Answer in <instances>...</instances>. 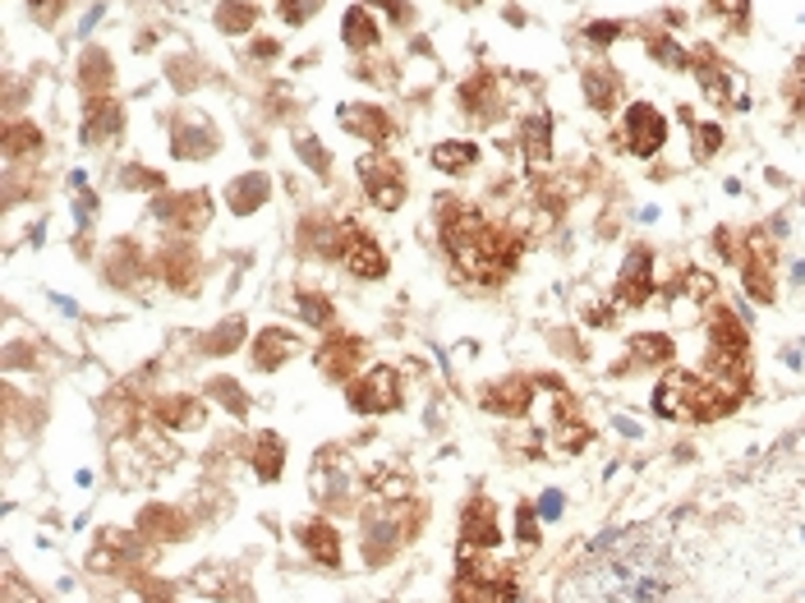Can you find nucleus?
<instances>
[{
	"label": "nucleus",
	"instance_id": "obj_44",
	"mask_svg": "<svg viewBox=\"0 0 805 603\" xmlns=\"http://www.w3.org/2000/svg\"><path fill=\"white\" fill-rule=\"evenodd\" d=\"M323 10V0H282V19L291 23V28H299V23H308Z\"/></svg>",
	"mask_w": 805,
	"mask_h": 603
},
{
	"label": "nucleus",
	"instance_id": "obj_39",
	"mask_svg": "<svg viewBox=\"0 0 805 603\" xmlns=\"http://www.w3.org/2000/svg\"><path fill=\"white\" fill-rule=\"evenodd\" d=\"M783 93H787L792 115L805 120V51L796 55V65H792V74H787V83H783Z\"/></svg>",
	"mask_w": 805,
	"mask_h": 603
},
{
	"label": "nucleus",
	"instance_id": "obj_3",
	"mask_svg": "<svg viewBox=\"0 0 805 603\" xmlns=\"http://www.w3.org/2000/svg\"><path fill=\"white\" fill-rule=\"evenodd\" d=\"M332 258H340V267H346L350 277H359V282H383L387 277V254L378 249V239L364 235L355 222H336Z\"/></svg>",
	"mask_w": 805,
	"mask_h": 603
},
{
	"label": "nucleus",
	"instance_id": "obj_10",
	"mask_svg": "<svg viewBox=\"0 0 805 603\" xmlns=\"http://www.w3.org/2000/svg\"><path fill=\"white\" fill-rule=\"evenodd\" d=\"M649 295H654V254H649L644 245L631 249V258L622 263V273H617V305L622 309H640L649 305Z\"/></svg>",
	"mask_w": 805,
	"mask_h": 603
},
{
	"label": "nucleus",
	"instance_id": "obj_50",
	"mask_svg": "<svg viewBox=\"0 0 805 603\" xmlns=\"http://www.w3.org/2000/svg\"><path fill=\"white\" fill-rule=\"evenodd\" d=\"M276 51H282V47H276V42H254V55H258V60H272Z\"/></svg>",
	"mask_w": 805,
	"mask_h": 603
},
{
	"label": "nucleus",
	"instance_id": "obj_9",
	"mask_svg": "<svg viewBox=\"0 0 805 603\" xmlns=\"http://www.w3.org/2000/svg\"><path fill=\"white\" fill-rule=\"evenodd\" d=\"M622 134H626V147H631L635 157H654L659 147L668 143V120L654 106H649V102H635L622 115Z\"/></svg>",
	"mask_w": 805,
	"mask_h": 603
},
{
	"label": "nucleus",
	"instance_id": "obj_19",
	"mask_svg": "<svg viewBox=\"0 0 805 603\" xmlns=\"http://www.w3.org/2000/svg\"><path fill=\"white\" fill-rule=\"evenodd\" d=\"M340 125H346L355 139H364L368 147H387V139L396 130L383 106H340Z\"/></svg>",
	"mask_w": 805,
	"mask_h": 603
},
{
	"label": "nucleus",
	"instance_id": "obj_32",
	"mask_svg": "<svg viewBox=\"0 0 805 603\" xmlns=\"http://www.w3.org/2000/svg\"><path fill=\"white\" fill-rule=\"evenodd\" d=\"M475 162H479V147L470 139H451V143L432 147V166H438L442 175H466Z\"/></svg>",
	"mask_w": 805,
	"mask_h": 603
},
{
	"label": "nucleus",
	"instance_id": "obj_23",
	"mask_svg": "<svg viewBox=\"0 0 805 603\" xmlns=\"http://www.w3.org/2000/svg\"><path fill=\"white\" fill-rule=\"evenodd\" d=\"M460 106H466L470 120H492L502 111V93H498V79H492L488 70H479L466 88H460Z\"/></svg>",
	"mask_w": 805,
	"mask_h": 603
},
{
	"label": "nucleus",
	"instance_id": "obj_51",
	"mask_svg": "<svg viewBox=\"0 0 805 603\" xmlns=\"http://www.w3.org/2000/svg\"><path fill=\"white\" fill-rule=\"evenodd\" d=\"M456 6H460V10H470V6H479V0H456Z\"/></svg>",
	"mask_w": 805,
	"mask_h": 603
},
{
	"label": "nucleus",
	"instance_id": "obj_43",
	"mask_svg": "<svg viewBox=\"0 0 805 603\" xmlns=\"http://www.w3.org/2000/svg\"><path fill=\"white\" fill-rule=\"evenodd\" d=\"M516 534H520V544H524V549H534V544H539V517H534V507H530V502H520V507H516Z\"/></svg>",
	"mask_w": 805,
	"mask_h": 603
},
{
	"label": "nucleus",
	"instance_id": "obj_1",
	"mask_svg": "<svg viewBox=\"0 0 805 603\" xmlns=\"http://www.w3.org/2000/svg\"><path fill=\"white\" fill-rule=\"evenodd\" d=\"M438 222H442V245H447V254L456 258L460 273H470V277L483 282V286H502V282L516 273L520 249H524L520 235H511V231L498 226V222H488L479 207L447 198L442 213H438Z\"/></svg>",
	"mask_w": 805,
	"mask_h": 603
},
{
	"label": "nucleus",
	"instance_id": "obj_29",
	"mask_svg": "<svg viewBox=\"0 0 805 603\" xmlns=\"http://www.w3.org/2000/svg\"><path fill=\"white\" fill-rule=\"evenodd\" d=\"M340 38H346L350 51H374V47H378V19H374V6H350L346 19H340Z\"/></svg>",
	"mask_w": 805,
	"mask_h": 603
},
{
	"label": "nucleus",
	"instance_id": "obj_42",
	"mask_svg": "<svg viewBox=\"0 0 805 603\" xmlns=\"http://www.w3.org/2000/svg\"><path fill=\"white\" fill-rule=\"evenodd\" d=\"M295 153H299V162H308V166H314V175H323V180H327V171H332V157L323 153V143H318V139H308V134H304Z\"/></svg>",
	"mask_w": 805,
	"mask_h": 603
},
{
	"label": "nucleus",
	"instance_id": "obj_4",
	"mask_svg": "<svg viewBox=\"0 0 805 603\" xmlns=\"http://www.w3.org/2000/svg\"><path fill=\"white\" fill-rule=\"evenodd\" d=\"M346 401H350L355 415H391V410H400V374L391 365L359 369L346 382Z\"/></svg>",
	"mask_w": 805,
	"mask_h": 603
},
{
	"label": "nucleus",
	"instance_id": "obj_25",
	"mask_svg": "<svg viewBox=\"0 0 805 603\" xmlns=\"http://www.w3.org/2000/svg\"><path fill=\"white\" fill-rule=\"evenodd\" d=\"M249 461H254V474L263 479V484H276V479H282V466H286V442L272 429L254 433L249 438Z\"/></svg>",
	"mask_w": 805,
	"mask_h": 603
},
{
	"label": "nucleus",
	"instance_id": "obj_47",
	"mask_svg": "<svg viewBox=\"0 0 805 603\" xmlns=\"http://www.w3.org/2000/svg\"><path fill=\"white\" fill-rule=\"evenodd\" d=\"M622 33H626V23H612V19H608V23H590V28H584V42L608 47V42L622 38Z\"/></svg>",
	"mask_w": 805,
	"mask_h": 603
},
{
	"label": "nucleus",
	"instance_id": "obj_5",
	"mask_svg": "<svg viewBox=\"0 0 805 603\" xmlns=\"http://www.w3.org/2000/svg\"><path fill=\"white\" fill-rule=\"evenodd\" d=\"M359 180H364V194L374 207H383V213H396L400 203H406L410 185H406V166H400L396 157H387L383 147H374L368 157H359Z\"/></svg>",
	"mask_w": 805,
	"mask_h": 603
},
{
	"label": "nucleus",
	"instance_id": "obj_28",
	"mask_svg": "<svg viewBox=\"0 0 805 603\" xmlns=\"http://www.w3.org/2000/svg\"><path fill=\"white\" fill-rule=\"evenodd\" d=\"M668 365H672V341L663 331H635L631 337V369H668Z\"/></svg>",
	"mask_w": 805,
	"mask_h": 603
},
{
	"label": "nucleus",
	"instance_id": "obj_26",
	"mask_svg": "<svg viewBox=\"0 0 805 603\" xmlns=\"http://www.w3.org/2000/svg\"><path fill=\"white\" fill-rule=\"evenodd\" d=\"M111 83H115L111 55H106L102 47H88V51L79 55V88H83V98H102V93H111Z\"/></svg>",
	"mask_w": 805,
	"mask_h": 603
},
{
	"label": "nucleus",
	"instance_id": "obj_16",
	"mask_svg": "<svg viewBox=\"0 0 805 603\" xmlns=\"http://www.w3.org/2000/svg\"><path fill=\"white\" fill-rule=\"evenodd\" d=\"M147 410L171 433H194V429H203V419H207V406L198 397H157Z\"/></svg>",
	"mask_w": 805,
	"mask_h": 603
},
{
	"label": "nucleus",
	"instance_id": "obj_24",
	"mask_svg": "<svg viewBox=\"0 0 805 603\" xmlns=\"http://www.w3.org/2000/svg\"><path fill=\"white\" fill-rule=\"evenodd\" d=\"M139 534L152 539V544H175V539L190 534V521H184V511H175V507H147L139 517Z\"/></svg>",
	"mask_w": 805,
	"mask_h": 603
},
{
	"label": "nucleus",
	"instance_id": "obj_8",
	"mask_svg": "<svg viewBox=\"0 0 805 603\" xmlns=\"http://www.w3.org/2000/svg\"><path fill=\"white\" fill-rule=\"evenodd\" d=\"M318 369L327 382H350L364 369V337H355V331H327V341L318 350Z\"/></svg>",
	"mask_w": 805,
	"mask_h": 603
},
{
	"label": "nucleus",
	"instance_id": "obj_49",
	"mask_svg": "<svg viewBox=\"0 0 805 603\" xmlns=\"http://www.w3.org/2000/svg\"><path fill=\"white\" fill-rule=\"evenodd\" d=\"M539 511H543V521H557V511H562V493H548L539 502Z\"/></svg>",
	"mask_w": 805,
	"mask_h": 603
},
{
	"label": "nucleus",
	"instance_id": "obj_12",
	"mask_svg": "<svg viewBox=\"0 0 805 603\" xmlns=\"http://www.w3.org/2000/svg\"><path fill=\"white\" fill-rule=\"evenodd\" d=\"M502 544V525H498V507L488 498H470L460 511V549H498Z\"/></svg>",
	"mask_w": 805,
	"mask_h": 603
},
{
	"label": "nucleus",
	"instance_id": "obj_21",
	"mask_svg": "<svg viewBox=\"0 0 805 603\" xmlns=\"http://www.w3.org/2000/svg\"><path fill=\"white\" fill-rule=\"evenodd\" d=\"M120 125H125V115H120V102L111 93L88 98V106H83V143H106V139L120 134Z\"/></svg>",
	"mask_w": 805,
	"mask_h": 603
},
{
	"label": "nucleus",
	"instance_id": "obj_38",
	"mask_svg": "<svg viewBox=\"0 0 805 603\" xmlns=\"http://www.w3.org/2000/svg\"><path fill=\"white\" fill-rule=\"evenodd\" d=\"M295 305H299V314H304V323H314V327H332V318H336V309H332V299L327 295H318V290H299L295 295Z\"/></svg>",
	"mask_w": 805,
	"mask_h": 603
},
{
	"label": "nucleus",
	"instance_id": "obj_46",
	"mask_svg": "<svg viewBox=\"0 0 805 603\" xmlns=\"http://www.w3.org/2000/svg\"><path fill=\"white\" fill-rule=\"evenodd\" d=\"M727 23H736V28H746V19H751V0H709Z\"/></svg>",
	"mask_w": 805,
	"mask_h": 603
},
{
	"label": "nucleus",
	"instance_id": "obj_45",
	"mask_svg": "<svg viewBox=\"0 0 805 603\" xmlns=\"http://www.w3.org/2000/svg\"><path fill=\"white\" fill-rule=\"evenodd\" d=\"M28 14H33L42 28H55V19L65 14V0H28Z\"/></svg>",
	"mask_w": 805,
	"mask_h": 603
},
{
	"label": "nucleus",
	"instance_id": "obj_17",
	"mask_svg": "<svg viewBox=\"0 0 805 603\" xmlns=\"http://www.w3.org/2000/svg\"><path fill=\"white\" fill-rule=\"evenodd\" d=\"M249 355H254L258 374H276L291 355H299V337H295V331H286V327H263V331H254V350Z\"/></svg>",
	"mask_w": 805,
	"mask_h": 603
},
{
	"label": "nucleus",
	"instance_id": "obj_34",
	"mask_svg": "<svg viewBox=\"0 0 805 603\" xmlns=\"http://www.w3.org/2000/svg\"><path fill=\"white\" fill-rule=\"evenodd\" d=\"M240 346H244V318H226V323L207 327L203 337H198V350L203 355H231Z\"/></svg>",
	"mask_w": 805,
	"mask_h": 603
},
{
	"label": "nucleus",
	"instance_id": "obj_6",
	"mask_svg": "<svg viewBox=\"0 0 805 603\" xmlns=\"http://www.w3.org/2000/svg\"><path fill=\"white\" fill-rule=\"evenodd\" d=\"M741 286H746L751 299H760V305H773V290H778V282H773V267H778V249H773V239L764 231H751L746 235V254H741Z\"/></svg>",
	"mask_w": 805,
	"mask_h": 603
},
{
	"label": "nucleus",
	"instance_id": "obj_35",
	"mask_svg": "<svg viewBox=\"0 0 805 603\" xmlns=\"http://www.w3.org/2000/svg\"><path fill=\"white\" fill-rule=\"evenodd\" d=\"M38 147H42V130L33 125V120H6V157L10 162L38 153Z\"/></svg>",
	"mask_w": 805,
	"mask_h": 603
},
{
	"label": "nucleus",
	"instance_id": "obj_30",
	"mask_svg": "<svg viewBox=\"0 0 805 603\" xmlns=\"http://www.w3.org/2000/svg\"><path fill=\"white\" fill-rule=\"evenodd\" d=\"M299 544L314 553L318 562H327V566H340V534L327 525V517H318V521H304L299 525Z\"/></svg>",
	"mask_w": 805,
	"mask_h": 603
},
{
	"label": "nucleus",
	"instance_id": "obj_11",
	"mask_svg": "<svg viewBox=\"0 0 805 603\" xmlns=\"http://www.w3.org/2000/svg\"><path fill=\"white\" fill-rule=\"evenodd\" d=\"M691 70H695V79H700V88H704L709 102H719V106H732V102L746 106V98H741L736 88H732V74H736V70L723 65L714 47H700V51L691 55Z\"/></svg>",
	"mask_w": 805,
	"mask_h": 603
},
{
	"label": "nucleus",
	"instance_id": "obj_13",
	"mask_svg": "<svg viewBox=\"0 0 805 603\" xmlns=\"http://www.w3.org/2000/svg\"><path fill=\"white\" fill-rule=\"evenodd\" d=\"M216 143H222V139H216L212 120H203V115H194V111H184L175 125H171V153L184 157V162H203V157H212Z\"/></svg>",
	"mask_w": 805,
	"mask_h": 603
},
{
	"label": "nucleus",
	"instance_id": "obj_20",
	"mask_svg": "<svg viewBox=\"0 0 805 603\" xmlns=\"http://www.w3.org/2000/svg\"><path fill=\"white\" fill-rule=\"evenodd\" d=\"M580 88H584V102H590L599 115H612L617 102H622V74L612 65H584Z\"/></svg>",
	"mask_w": 805,
	"mask_h": 603
},
{
	"label": "nucleus",
	"instance_id": "obj_48",
	"mask_svg": "<svg viewBox=\"0 0 805 603\" xmlns=\"http://www.w3.org/2000/svg\"><path fill=\"white\" fill-rule=\"evenodd\" d=\"M368 6H378V10H387L396 23H415V10H410V0H368Z\"/></svg>",
	"mask_w": 805,
	"mask_h": 603
},
{
	"label": "nucleus",
	"instance_id": "obj_2",
	"mask_svg": "<svg viewBox=\"0 0 805 603\" xmlns=\"http://www.w3.org/2000/svg\"><path fill=\"white\" fill-rule=\"evenodd\" d=\"M456 599H475V603H507L520 599L516 571L502 562H488L483 549H460V571H456Z\"/></svg>",
	"mask_w": 805,
	"mask_h": 603
},
{
	"label": "nucleus",
	"instance_id": "obj_14",
	"mask_svg": "<svg viewBox=\"0 0 805 603\" xmlns=\"http://www.w3.org/2000/svg\"><path fill=\"white\" fill-rule=\"evenodd\" d=\"M157 267H162V282L171 290H180V295H194L198 290L203 263H198V254H194L190 239H171V245L162 249V258H157Z\"/></svg>",
	"mask_w": 805,
	"mask_h": 603
},
{
	"label": "nucleus",
	"instance_id": "obj_18",
	"mask_svg": "<svg viewBox=\"0 0 805 603\" xmlns=\"http://www.w3.org/2000/svg\"><path fill=\"white\" fill-rule=\"evenodd\" d=\"M147 544L152 539H130V534H120V530H106L102 539H98V558H92V566H106V571H125V566H134V562H147Z\"/></svg>",
	"mask_w": 805,
	"mask_h": 603
},
{
	"label": "nucleus",
	"instance_id": "obj_27",
	"mask_svg": "<svg viewBox=\"0 0 805 603\" xmlns=\"http://www.w3.org/2000/svg\"><path fill=\"white\" fill-rule=\"evenodd\" d=\"M520 147H524V162H530V171H543L548 157H552V120L548 115H524Z\"/></svg>",
	"mask_w": 805,
	"mask_h": 603
},
{
	"label": "nucleus",
	"instance_id": "obj_36",
	"mask_svg": "<svg viewBox=\"0 0 805 603\" xmlns=\"http://www.w3.org/2000/svg\"><path fill=\"white\" fill-rule=\"evenodd\" d=\"M686 120H691V153H695V162H714L719 147H723V125H709V120H700V125H695V115H686Z\"/></svg>",
	"mask_w": 805,
	"mask_h": 603
},
{
	"label": "nucleus",
	"instance_id": "obj_41",
	"mask_svg": "<svg viewBox=\"0 0 805 603\" xmlns=\"http://www.w3.org/2000/svg\"><path fill=\"white\" fill-rule=\"evenodd\" d=\"M120 185L125 190H147V194H162V171H152V166H125L120 171Z\"/></svg>",
	"mask_w": 805,
	"mask_h": 603
},
{
	"label": "nucleus",
	"instance_id": "obj_15",
	"mask_svg": "<svg viewBox=\"0 0 805 603\" xmlns=\"http://www.w3.org/2000/svg\"><path fill=\"white\" fill-rule=\"evenodd\" d=\"M479 401H483V410H492V415H524L534 406V378H498V382H488L483 391H479Z\"/></svg>",
	"mask_w": 805,
	"mask_h": 603
},
{
	"label": "nucleus",
	"instance_id": "obj_7",
	"mask_svg": "<svg viewBox=\"0 0 805 603\" xmlns=\"http://www.w3.org/2000/svg\"><path fill=\"white\" fill-rule=\"evenodd\" d=\"M152 217L166 222V226H175L180 235H198L212 222V198H207V190L157 194V203H152Z\"/></svg>",
	"mask_w": 805,
	"mask_h": 603
},
{
	"label": "nucleus",
	"instance_id": "obj_22",
	"mask_svg": "<svg viewBox=\"0 0 805 603\" xmlns=\"http://www.w3.org/2000/svg\"><path fill=\"white\" fill-rule=\"evenodd\" d=\"M267 194H272V180L267 175H258V171L235 175L231 185H226V207H231L235 217H249V213H258V207L267 203Z\"/></svg>",
	"mask_w": 805,
	"mask_h": 603
},
{
	"label": "nucleus",
	"instance_id": "obj_33",
	"mask_svg": "<svg viewBox=\"0 0 805 603\" xmlns=\"http://www.w3.org/2000/svg\"><path fill=\"white\" fill-rule=\"evenodd\" d=\"M254 23H258V6H254V0H216V28H222L226 38L249 33Z\"/></svg>",
	"mask_w": 805,
	"mask_h": 603
},
{
	"label": "nucleus",
	"instance_id": "obj_31",
	"mask_svg": "<svg viewBox=\"0 0 805 603\" xmlns=\"http://www.w3.org/2000/svg\"><path fill=\"white\" fill-rule=\"evenodd\" d=\"M134 273H143V254L134 239H115L106 249V282L111 286H134Z\"/></svg>",
	"mask_w": 805,
	"mask_h": 603
},
{
	"label": "nucleus",
	"instance_id": "obj_37",
	"mask_svg": "<svg viewBox=\"0 0 805 603\" xmlns=\"http://www.w3.org/2000/svg\"><path fill=\"white\" fill-rule=\"evenodd\" d=\"M207 397H212L216 406H226L231 415H244V410H249V397H244V387H240L235 378H226V374H216V378L207 382Z\"/></svg>",
	"mask_w": 805,
	"mask_h": 603
},
{
	"label": "nucleus",
	"instance_id": "obj_40",
	"mask_svg": "<svg viewBox=\"0 0 805 603\" xmlns=\"http://www.w3.org/2000/svg\"><path fill=\"white\" fill-rule=\"evenodd\" d=\"M649 51H654L668 70H691V51H681L668 33H654V38H649Z\"/></svg>",
	"mask_w": 805,
	"mask_h": 603
}]
</instances>
